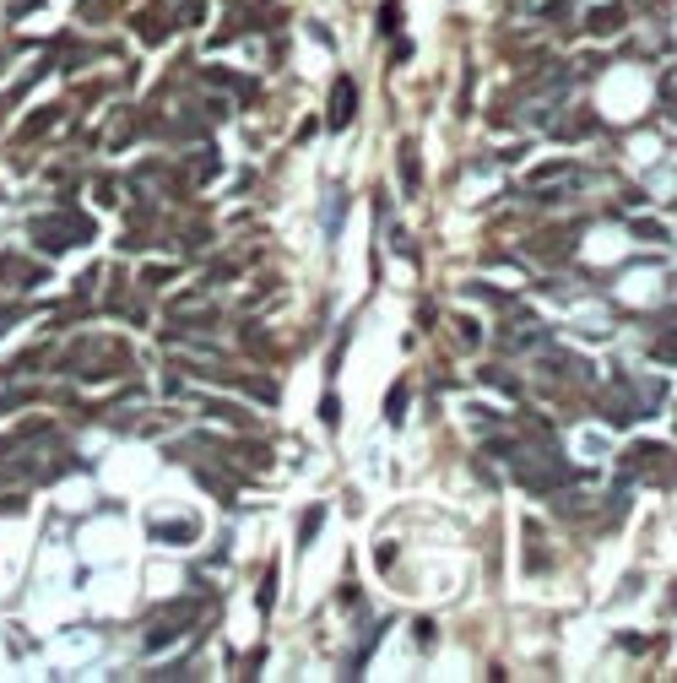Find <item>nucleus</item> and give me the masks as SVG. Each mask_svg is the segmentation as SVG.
Returning a JSON list of instances; mask_svg holds the SVG:
<instances>
[{
    "mask_svg": "<svg viewBox=\"0 0 677 683\" xmlns=\"http://www.w3.org/2000/svg\"><path fill=\"white\" fill-rule=\"evenodd\" d=\"M206 413H212V418H222V423H244V413H239V407H228V402H206Z\"/></svg>",
    "mask_w": 677,
    "mask_h": 683,
    "instance_id": "12",
    "label": "nucleus"
},
{
    "mask_svg": "<svg viewBox=\"0 0 677 683\" xmlns=\"http://www.w3.org/2000/svg\"><path fill=\"white\" fill-rule=\"evenodd\" d=\"M152 543L184 548V543H195V521H157V526H152Z\"/></svg>",
    "mask_w": 677,
    "mask_h": 683,
    "instance_id": "6",
    "label": "nucleus"
},
{
    "mask_svg": "<svg viewBox=\"0 0 677 683\" xmlns=\"http://www.w3.org/2000/svg\"><path fill=\"white\" fill-rule=\"evenodd\" d=\"M33 369H38V353H16L0 375H5V380H22V375H33Z\"/></svg>",
    "mask_w": 677,
    "mask_h": 683,
    "instance_id": "8",
    "label": "nucleus"
},
{
    "mask_svg": "<svg viewBox=\"0 0 677 683\" xmlns=\"http://www.w3.org/2000/svg\"><path fill=\"white\" fill-rule=\"evenodd\" d=\"M27 239H33L43 255H60V250L92 244V239H98V228H92V217H81V212H43V217H33V223H27Z\"/></svg>",
    "mask_w": 677,
    "mask_h": 683,
    "instance_id": "1",
    "label": "nucleus"
},
{
    "mask_svg": "<svg viewBox=\"0 0 677 683\" xmlns=\"http://www.w3.org/2000/svg\"><path fill=\"white\" fill-rule=\"evenodd\" d=\"M0 282L5 288H38V282H49V266L27 261V255H0Z\"/></svg>",
    "mask_w": 677,
    "mask_h": 683,
    "instance_id": "5",
    "label": "nucleus"
},
{
    "mask_svg": "<svg viewBox=\"0 0 677 683\" xmlns=\"http://www.w3.org/2000/svg\"><path fill=\"white\" fill-rule=\"evenodd\" d=\"M22 402H27V391H5V396H0V413H5V407H22Z\"/></svg>",
    "mask_w": 677,
    "mask_h": 683,
    "instance_id": "16",
    "label": "nucleus"
},
{
    "mask_svg": "<svg viewBox=\"0 0 677 683\" xmlns=\"http://www.w3.org/2000/svg\"><path fill=\"white\" fill-rule=\"evenodd\" d=\"M201 619V597H184V602H168L157 619H152V630H146V651H163V646H174L190 624Z\"/></svg>",
    "mask_w": 677,
    "mask_h": 683,
    "instance_id": "3",
    "label": "nucleus"
},
{
    "mask_svg": "<svg viewBox=\"0 0 677 683\" xmlns=\"http://www.w3.org/2000/svg\"><path fill=\"white\" fill-rule=\"evenodd\" d=\"M401 418H407V385L390 391V423H401Z\"/></svg>",
    "mask_w": 677,
    "mask_h": 683,
    "instance_id": "14",
    "label": "nucleus"
},
{
    "mask_svg": "<svg viewBox=\"0 0 677 683\" xmlns=\"http://www.w3.org/2000/svg\"><path fill=\"white\" fill-rule=\"evenodd\" d=\"M125 369H130V353L114 342H98V337H87L65 353V375H81V380H103V375H125Z\"/></svg>",
    "mask_w": 677,
    "mask_h": 683,
    "instance_id": "2",
    "label": "nucleus"
},
{
    "mask_svg": "<svg viewBox=\"0 0 677 683\" xmlns=\"http://www.w3.org/2000/svg\"><path fill=\"white\" fill-rule=\"evenodd\" d=\"M27 315H33L27 304H0V331H5V326H16V320H27Z\"/></svg>",
    "mask_w": 677,
    "mask_h": 683,
    "instance_id": "13",
    "label": "nucleus"
},
{
    "mask_svg": "<svg viewBox=\"0 0 677 683\" xmlns=\"http://www.w3.org/2000/svg\"><path fill=\"white\" fill-rule=\"evenodd\" d=\"M418 179H423V168H418V147L407 141V147H401V185L418 190Z\"/></svg>",
    "mask_w": 677,
    "mask_h": 683,
    "instance_id": "7",
    "label": "nucleus"
},
{
    "mask_svg": "<svg viewBox=\"0 0 677 683\" xmlns=\"http://www.w3.org/2000/svg\"><path fill=\"white\" fill-rule=\"evenodd\" d=\"M353 114H358V81H353V76H336V87H331V109H325V125H331V130H347Z\"/></svg>",
    "mask_w": 677,
    "mask_h": 683,
    "instance_id": "4",
    "label": "nucleus"
},
{
    "mask_svg": "<svg viewBox=\"0 0 677 683\" xmlns=\"http://www.w3.org/2000/svg\"><path fill=\"white\" fill-rule=\"evenodd\" d=\"M624 27V11H591V33H618Z\"/></svg>",
    "mask_w": 677,
    "mask_h": 683,
    "instance_id": "9",
    "label": "nucleus"
},
{
    "mask_svg": "<svg viewBox=\"0 0 677 683\" xmlns=\"http://www.w3.org/2000/svg\"><path fill=\"white\" fill-rule=\"evenodd\" d=\"M320 418L336 429V423H342V402H336V396H325V402H320Z\"/></svg>",
    "mask_w": 677,
    "mask_h": 683,
    "instance_id": "15",
    "label": "nucleus"
},
{
    "mask_svg": "<svg viewBox=\"0 0 677 683\" xmlns=\"http://www.w3.org/2000/svg\"><path fill=\"white\" fill-rule=\"evenodd\" d=\"M380 27H385V33H396V27H401V5H396V0H385V5H380Z\"/></svg>",
    "mask_w": 677,
    "mask_h": 683,
    "instance_id": "11",
    "label": "nucleus"
},
{
    "mask_svg": "<svg viewBox=\"0 0 677 683\" xmlns=\"http://www.w3.org/2000/svg\"><path fill=\"white\" fill-rule=\"evenodd\" d=\"M320 521H325V510H309V516H304V526H298V548H309V543H315Z\"/></svg>",
    "mask_w": 677,
    "mask_h": 683,
    "instance_id": "10",
    "label": "nucleus"
}]
</instances>
